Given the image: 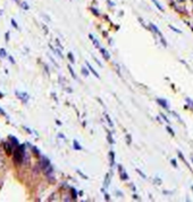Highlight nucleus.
<instances>
[{
	"mask_svg": "<svg viewBox=\"0 0 193 202\" xmlns=\"http://www.w3.org/2000/svg\"><path fill=\"white\" fill-rule=\"evenodd\" d=\"M172 163H173V166L177 167V164H176V161H175V160H172Z\"/></svg>",
	"mask_w": 193,
	"mask_h": 202,
	"instance_id": "16",
	"label": "nucleus"
},
{
	"mask_svg": "<svg viewBox=\"0 0 193 202\" xmlns=\"http://www.w3.org/2000/svg\"><path fill=\"white\" fill-rule=\"evenodd\" d=\"M171 29H172V30H174V31H175V32H177V33H181V31H180V30H177V29H175L174 26H171Z\"/></svg>",
	"mask_w": 193,
	"mask_h": 202,
	"instance_id": "12",
	"label": "nucleus"
},
{
	"mask_svg": "<svg viewBox=\"0 0 193 202\" xmlns=\"http://www.w3.org/2000/svg\"><path fill=\"white\" fill-rule=\"evenodd\" d=\"M108 139H109V142H110V143H114V140H112V135H110V134L108 135Z\"/></svg>",
	"mask_w": 193,
	"mask_h": 202,
	"instance_id": "13",
	"label": "nucleus"
},
{
	"mask_svg": "<svg viewBox=\"0 0 193 202\" xmlns=\"http://www.w3.org/2000/svg\"><path fill=\"white\" fill-rule=\"evenodd\" d=\"M158 102H159V103H160V104H161V105H163V106H165V107H166V108H167V107H168V105H167V103H166V102H163V101H161V99H158Z\"/></svg>",
	"mask_w": 193,
	"mask_h": 202,
	"instance_id": "7",
	"label": "nucleus"
},
{
	"mask_svg": "<svg viewBox=\"0 0 193 202\" xmlns=\"http://www.w3.org/2000/svg\"><path fill=\"white\" fill-rule=\"evenodd\" d=\"M68 57H69V60H71L72 63H74V58H73V55H72V53L68 54Z\"/></svg>",
	"mask_w": 193,
	"mask_h": 202,
	"instance_id": "10",
	"label": "nucleus"
},
{
	"mask_svg": "<svg viewBox=\"0 0 193 202\" xmlns=\"http://www.w3.org/2000/svg\"><path fill=\"white\" fill-rule=\"evenodd\" d=\"M0 56H1V57H5V56H6V52H5L4 49L0 50Z\"/></svg>",
	"mask_w": 193,
	"mask_h": 202,
	"instance_id": "9",
	"label": "nucleus"
},
{
	"mask_svg": "<svg viewBox=\"0 0 193 202\" xmlns=\"http://www.w3.org/2000/svg\"><path fill=\"white\" fill-rule=\"evenodd\" d=\"M82 72L84 73V75H86V77L89 75V73H88V71H86V69H82Z\"/></svg>",
	"mask_w": 193,
	"mask_h": 202,
	"instance_id": "11",
	"label": "nucleus"
},
{
	"mask_svg": "<svg viewBox=\"0 0 193 202\" xmlns=\"http://www.w3.org/2000/svg\"><path fill=\"white\" fill-rule=\"evenodd\" d=\"M23 149H24V147H23V145H22V146H20L18 150L15 152L14 161H15L16 163H18V164H20V162H22V160H23V154H22V153H23Z\"/></svg>",
	"mask_w": 193,
	"mask_h": 202,
	"instance_id": "1",
	"label": "nucleus"
},
{
	"mask_svg": "<svg viewBox=\"0 0 193 202\" xmlns=\"http://www.w3.org/2000/svg\"><path fill=\"white\" fill-rule=\"evenodd\" d=\"M110 157H112V164H114V153L110 152Z\"/></svg>",
	"mask_w": 193,
	"mask_h": 202,
	"instance_id": "14",
	"label": "nucleus"
},
{
	"mask_svg": "<svg viewBox=\"0 0 193 202\" xmlns=\"http://www.w3.org/2000/svg\"><path fill=\"white\" fill-rule=\"evenodd\" d=\"M107 120H108V122L110 123V126H112V120L109 119V117H108V116H107Z\"/></svg>",
	"mask_w": 193,
	"mask_h": 202,
	"instance_id": "15",
	"label": "nucleus"
},
{
	"mask_svg": "<svg viewBox=\"0 0 193 202\" xmlns=\"http://www.w3.org/2000/svg\"><path fill=\"white\" fill-rule=\"evenodd\" d=\"M88 67H89V69H90V71H91L92 73H93V74L95 75V77H97V78H100V77H99V74H98V73H97V72H95V71H94V69H93V67H92L91 65H90V64L88 63Z\"/></svg>",
	"mask_w": 193,
	"mask_h": 202,
	"instance_id": "5",
	"label": "nucleus"
},
{
	"mask_svg": "<svg viewBox=\"0 0 193 202\" xmlns=\"http://www.w3.org/2000/svg\"><path fill=\"white\" fill-rule=\"evenodd\" d=\"M90 39L93 41V43H94V46H95V47H99V41H98V40H97L92 34H90Z\"/></svg>",
	"mask_w": 193,
	"mask_h": 202,
	"instance_id": "4",
	"label": "nucleus"
},
{
	"mask_svg": "<svg viewBox=\"0 0 193 202\" xmlns=\"http://www.w3.org/2000/svg\"><path fill=\"white\" fill-rule=\"evenodd\" d=\"M100 52H101L102 56L108 61V60H109V55H108V53H107V50H106V49H103V48H101V49H100Z\"/></svg>",
	"mask_w": 193,
	"mask_h": 202,
	"instance_id": "3",
	"label": "nucleus"
},
{
	"mask_svg": "<svg viewBox=\"0 0 193 202\" xmlns=\"http://www.w3.org/2000/svg\"><path fill=\"white\" fill-rule=\"evenodd\" d=\"M4 149L6 151V154H7V155H11L13 150H11V146H10L9 143H5V144H4Z\"/></svg>",
	"mask_w": 193,
	"mask_h": 202,
	"instance_id": "2",
	"label": "nucleus"
},
{
	"mask_svg": "<svg viewBox=\"0 0 193 202\" xmlns=\"http://www.w3.org/2000/svg\"><path fill=\"white\" fill-rule=\"evenodd\" d=\"M152 2L156 5V6H157V7H158V8H159V9H160V11H164V8L161 7V5H160V4H159L157 0H152Z\"/></svg>",
	"mask_w": 193,
	"mask_h": 202,
	"instance_id": "6",
	"label": "nucleus"
},
{
	"mask_svg": "<svg viewBox=\"0 0 193 202\" xmlns=\"http://www.w3.org/2000/svg\"><path fill=\"white\" fill-rule=\"evenodd\" d=\"M74 145H75V149H77V150H81V149H82L81 146H79V143H77L76 140L74 142Z\"/></svg>",
	"mask_w": 193,
	"mask_h": 202,
	"instance_id": "8",
	"label": "nucleus"
}]
</instances>
